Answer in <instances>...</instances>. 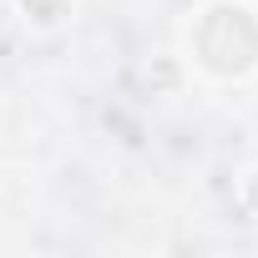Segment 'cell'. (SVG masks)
I'll return each mask as SVG.
<instances>
[{
  "mask_svg": "<svg viewBox=\"0 0 258 258\" xmlns=\"http://www.w3.org/2000/svg\"><path fill=\"white\" fill-rule=\"evenodd\" d=\"M198 26L218 31V41H213V36H198V41L187 36L192 61H198L208 76H218L223 51H233V56H228V61H233V81H243V76L258 71V11H253V6H243V0H208V6L198 11Z\"/></svg>",
  "mask_w": 258,
  "mask_h": 258,
  "instance_id": "obj_1",
  "label": "cell"
}]
</instances>
